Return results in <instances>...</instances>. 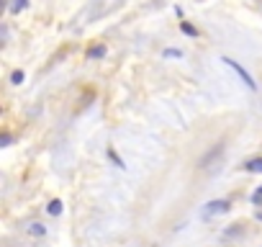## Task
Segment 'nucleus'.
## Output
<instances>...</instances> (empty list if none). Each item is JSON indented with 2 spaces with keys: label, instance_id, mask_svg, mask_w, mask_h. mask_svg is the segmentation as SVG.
Listing matches in <instances>:
<instances>
[{
  "label": "nucleus",
  "instance_id": "nucleus-11",
  "mask_svg": "<svg viewBox=\"0 0 262 247\" xmlns=\"http://www.w3.org/2000/svg\"><path fill=\"white\" fill-rule=\"evenodd\" d=\"M29 232H31L34 237H44V234H47V227H44V224H31Z\"/></svg>",
  "mask_w": 262,
  "mask_h": 247
},
{
  "label": "nucleus",
  "instance_id": "nucleus-1",
  "mask_svg": "<svg viewBox=\"0 0 262 247\" xmlns=\"http://www.w3.org/2000/svg\"><path fill=\"white\" fill-rule=\"evenodd\" d=\"M224 152H226V142L221 139V142H216L211 150H206V152H203V157L198 160V168H201V170H208V168L219 165V162H221V157H224Z\"/></svg>",
  "mask_w": 262,
  "mask_h": 247
},
{
  "label": "nucleus",
  "instance_id": "nucleus-7",
  "mask_svg": "<svg viewBox=\"0 0 262 247\" xmlns=\"http://www.w3.org/2000/svg\"><path fill=\"white\" fill-rule=\"evenodd\" d=\"M180 31L188 34V36H198V29H195L190 21H180Z\"/></svg>",
  "mask_w": 262,
  "mask_h": 247
},
{
  "label": "nucleus",
  "instance_id": "nucleus-4",
  "mask_svg": "<svg viewBox=\"0 0 262 247\" xmlns=\"http://www.w3.org/2000/svg\"><path fill=\"white\" fill-rule=\"evenodd\" d=\"M242 170H247V173H262V157H257V160H247V162L242 165Z\"/></svg>",
  "mask_w": 262,
  "mask_h": 247
},
{
  "label": "nucleus",
  "instance_id": "nucleus-10",
  "mask_svg": "<svg viewBox=\"0 0 262 247\" xmlns=\"http://www.w3.org/2000/svg\"><path fill=\"white\" fill-rule=\"evenodd\" d=\"M108 157H111V162H113V165H116L118 170H123V168H126V165H123V160H121V157H118V155H116L113 150H108Z\"/></svg>",
  "mask_w": 262,
  "mask_h": 247
},
{
  "label": "nucleus",
  "instance_id": "nucleus-6",
  "mask_svg": "<svg viewBox=\"0 0 262 247\" xmlns=\"http://www.w3.org/2000/svg\"><path fill=\"white\" fill-rule=\"evenodd\" d=\"M62 209H64V206H62V201H59V198L49 201V206H47V211H49L52 216H59V214H62Z\"/></svg>",
  "mask_w": 262,
  "mask_h": 247
},
{
  "label": "nucleus",
  "instance_id": "nucleus-9",
  "mask_svg": "<svg viewBox=\"0 0 262 247\" xmlns=\"http://www.w3.org/2000/svg\"><path fill=\"white\" fill-rule=\"evenodd\" d=\"M24 80H26L24 70H13V72H11V83H13V85H21Z\"/></svg>",
  "mask_w": 262,
  "mask_h": 247
},
{
  "label": "nucleus",
  "instance_id": "nucleus-13",
  "mask_svg": "<svg viewBox=\"0 0 262 247\" xmlns=\"http://www.w3.org/2000/svg\"><path fill=\"white\" fill-rule=\"evenodd\" d=\"M165 57H183L180 49H165Z\"/></svg>",
  "mask_w": 262,
  "mask_h": 247
},
{
  "label": "nucleus",
  "instance_id": "nucleus-8",
  "mask_svg": "<svg viewBox=\"0 0 262 247\" xmlns=\"http://www.w3.org/2000/svg\"><path fill=\"white\" fill-rule=\"evenodd\" d=\"M26 8H29V0H13L11 3V13H21Z\"/></svg>",
  "mask_w": 262,
  "mask_h": 247
},
{
  "label": "nucleus",
  "instance_id": "nucleus-3",
  "mask_svg": "<svg viewBox=\"0 0 262 247\" xmlns=\"http://www.w3.org/2000/svg\"><path fill=\"white\" fill-rule=\"evenodd\" d=\"M221 62H224L226 67H231V70H234V72H236V75L242 77V83H244V85H247L249 90H257V83H254V77H252V75H249V72H247V70H244V67H242V65L236 62V59H231V57H224Z\"/></svg>",
  "mask_w": 262,
  "mask_h": 247
},
{
  "label": "nucleus",
  "instance_id": "nucleus-2",
  "mask_svg": "<svg viewBox=\"0 0 262 247\" xmlns=\"http://www.w3.org/2000/svg\"><path fill=\"white\" fill-rule=\"evenodd\" d=\"M231 209V201H226V198H216V201H208L206 206H203V211H201V216L203 219H211V216H219V214H226Z\"/></svg>",
  "mask_w": 262,
  "mask_h": 247
},
{
  "label": "nucleus",
  "instance_id": "nucleus-14",
  "mask_svg": "<svg viewBox=\"0 0 262 247\" xmlns=\"http://www.w3.org/2000/svg\"><path fill=\"white\" fill-rule=\"evenodd\" d=\"M152 247H157V244H152Z\"/></svg>",
  "mask_w": 262,
  "mask_h": 247
},
{
  "label": "nucleus",
  "instance_id": "nucleus-12",
  "mask_svg": "<svg viewBox=\"0 0 262 247\" xmlns=\"http://www.w3.org/2000/svg\"><path fill=\"white\" fill-rule=\"evenodd\" d=\"M11 142H13V137H11V134H8V132H6V134H3V137H0V145H3V147H8V145H11Z\"/></svg>",
  "mask_w": 262,
  "mask_h": 247
},
{
  "label": "nucleus",
  "instance_id": "nucleus-5",
  "mask_svg": "<svg viewBox=\"0 0 262 247\" xmlns=\"http://www.w3.org/2000/svg\"><path fill=\"white\" fill-rule=\"evenodd\" d=\"M103 57H105V47L103 44H95V47L88 49V59H103Z\"/></svg>",
  "mask_w": 262,
  "mask_h": 247
}]
</instances>
